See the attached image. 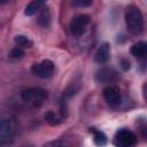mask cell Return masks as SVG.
I'll use <instances>...</instances> for the list:
<instances>
[{"label": "cell", "mask_w": 147, "mask_h": 147, "mask_svg": "<svg viewBox=\"0 0 147 147\" xmlns=\"http://www.w3.org/2000/svg\"><path fill=\"white\" fill-rule=\"evenodd\" d=\"M95 79L99 83H113L118 79V72L114 68L105 67L96 71Z\"/></svg>", "instance_id": "cell-8"}, {"label": "cell", "mask_w": 147, "mask_h": 147, "mask_svg": "<svg viewBox=\"0 0 147 147\" xmlns=\"http://www.w3.org/2000/svg\"><path fill=\"white\" fill-rule=\"evenodd\" d=\"M102 94H103V99L110 107H117L122 102L121 90L115 85H109L105 87L102 91Z\"/></svg>", "instance_id": "cell-7"}, {"label": "cell", "mask_w": 147, "mask_h": 147, "mask_svg": "<svg viewBox=\"0 0 147 147\" xmlns=\"http://www.w3.org/2000/svg\"><path fill=\"white\" fill-rule=\"evenodd\" d=\"M137 126H138L137 130L139 131L140 136L144 139H147V121H145V119H138Z\"/></svg>", "instance_id": "cell-16"}, {"label": "cell", "mask_w": 147, "mask_h": 147, "mask_svg": "<svg viewBox=\"0 0 147 147\" xmlns=\"http://www.w3.org/2000/svg\"><path fill=\"white\" fill-rule=\"evenodd\" d=\"M91 0H76V3L79 5V6H88L91 5Z\"/></svg>", "instance_id": "cell-18"}, {"label": "cell", "mask_w": 147, "mask_h": 147, "mask_svg": "<svg viewBox=\"0 0 147 147\" xmlns=\"http://www.w3.org/2000/svg\"><path fill=\"white\" fill-rule=\"evenodd\" d=\"M14 41H15V44H16L18 47H21V48H31V47L33 46V41H32L29 37L23 36V34L16 36V37L14 38Z\"/></svg>", "instance_id": "cell-12"}, {"label": "cell", "mask_w": 147, "mask_h": 147, "mask_svg": "<svg viewBox=\"0 0 147 147\" xmlns=\"http://www.w3.org/2000/svg\"><path fill=\"white\" fill-rule=\"evenodd\" d=\"M90 22H91V18H90L88 15L80 14V15L75 16L71 20L70 24H69V29H70L71 34L72 36H76V37L83 36L86 32Z\"/></svg>", "instance_id": "cell-4"}, {"label": "cell", "mask_w": 147, "mask_h": 147, "mask_svg": "<svg viewBox=\"0 0 147 147\" xmlns=\"http://www.w3.org/2000/svg\"><path fill=\"white\" fill-rule=\"evenodd\" d=\"M131 55L139 60H146L147 59V42L146 41H138L133 44L130 48Z\"/></svg>", "instance_id": "cell-10"}, {"label": "cell", "mask_w": 147, "mask_h": 147, "mask_svg": "<svg viewBox=\"0 0 147 147\" xmlns=\"http://www.w3.org/2000/svg\"><path fill=\"white\" fill-rule=\"evenodd\" d=\"M125 23L127 31L134 36H139L142 33L145 28V21L144 16L140 11V9L134 6L130 5L125 9Z\"/></svg>", "instance_id": "cell-1"}, {"label": "cell", "mask_w": 147, "mask_h": 147, "mask_svg": "<svg viewBox=\"0 0 147 147\" xmlns=\"http://www.w3.org/2000/svg\"><path fill=\"white\" fill-rule=\"evenodd\" d=\"M17 132V122L13 116L1 119L0 123V144L2 146L11 145L15 140Z\"/></svg>", "instance_id": "cell-2"}, {"label": "cell", "mask_w": 147, "mask_h": 147, "mask_svg": "<svg viewBox=\"0 0 147 147\" xmlns=\"http://www.w3.org/2000/svg\"><path fill=\"white\" fill-rule=\"evenodd\" d=\"M31 72L41 79H46L53 76L54 74V64L51 60H44L39 63H34L31 67Z\"/></svg>", "instance_id": "cell-6"}, {"label": "cell", "mask_w": 147, "mask_h": 147, "mask_svg": "<svg viewBox=\"0 0 147 147\" xmlns=\"http://www.w3.org/2000/svg\"><path fill=\"white\" fill-rule=\"evenodd\" d=\"M63 116H60L57 114H55L54 111L52 110H48L46 114H45V119L47 123H49L51 125H59L63 122Z\"/></svg>", "instance_id": "cell-13"}, {"label": "cell", "mask_w": 147, "mask_h": 147, "mask_svg": "<svg viewBox=\"0 0 147 147\" xmlns=\"http://www.w3.org/2000/svg\"><path fill=\"white\" fill-rule=\"evenodd\" d=\"M93 140H94L95 145H98V146H103L107 144L106 134L99 130H93Z\"/></svg>", "instance_id": "cell-14"}, {"label": "cell", "mask_w": 147, "mask_h": 147, "mask_svg": "<svg viewBox=\"0 0 147 147\" xmlns=\"http://www.w3.org/2000/svg\"><path fill=\"white\" fill-rule=\"evenodd\" d=\"M38 23H39L41 26H44V28H46V26H48V25L51 24V14H49V10H48L47 8L44 9V10L40 13L39 18H38Z\"/></svg>", "instance_id": "cell-15"}, {"label": "cell", "mask_w": 147, "mask_h": 147, "mask_svg": "<svg viewBox=\"0 0 147 147\" xmlns=\"http://www.w3.org/2000/svg\"><path fill=\"white\" fill-rule=\"evenodd\" d=\"M123 68H124V70H127V69H130V62H126V61H123Z\"/></svg>", "instance_id": "cell-19"}, {"label": "cell", "mask_w": 147, "mask_h": 147, "mask_svg": "<svg viewBox=\"0 0 147 147\" xmlns=\"http://www.w3.org/2000/svg\"><path fill=\"white\" fill-rule=\"evenodd\" d=\"M9 56H10L11 59H21V57L24 56V51H23L21 47L17 46V47H15V48H13V49L10 51Z\"/></svg>", "instance_id": "cell-17"}, {"label": "cell", "mask_w": 147, "mask_h": 147, "mask_svg": "<svg viewBox=\"0 0 147 147\" xmlns=\"http://www.w3.org/2000/svg\"><path fill=\"white\" fill-rule=\"evenodd\" d=\"M47 91L41 87H29L21 92L22 100L31 107H40L47 99Z\"/></svg>", "instance_id": "cell-3"}, {"label": "cell", "mask_w": 147, "mask_h": 147, "mask_svg": "<svg viewBox=\"0 0 147 147\" xmlns=\"http://www.w3.org/2000/svg\"><path fill=\"white\" fill-rule=\"evenodd\" d=\"M46 1H47V0H32V1L25 7L24 14H25L26 16H32V15H34L37 11H39V10L44 7V5L46 3Z\"/></svg>", "instance_id": "cell-11"}, {"label": "cell", "mask_w": 147, "mask_h": 147, "mask_svg": "<svg viewBox=\"0 0 147 147\" xmlns=\"http://www.w3.org/2000/svg\"><path fill=\"white\" fill-rule=\"evenodd\" d=\"M137 144L136 134L129 129H119L114 137V145L117 147H132Z\"/></svg>", "instance_id": "cell-5"}, {"label": "cell", "mask_w": 147, "mask_h": 147, "mask_svg": "<svg viewBox=\"0 0 147 147\" xmlns=\"http://www.w3.org/2000/svg\"><path fill=\"white\" fill-rule=\"evenodd\" d=\"M110 59V46L108 42H103L99 46L94 54V60L98 63H106Z\"/></svg>", "instance_id": "cell-9"}]
</instances>
